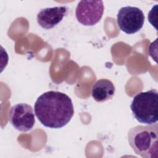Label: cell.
I'll use <instances>...</instances> for the list:
<instances>
[{"label":"cell","mask_w":158,"mask_h":158,"mask_svg":"<svg viewBox=\"0 0 158 158\" xmlns=\"http://www.w3.org/2000/svg\"><path fill=\"white\" fill-rule=\"evenodd\" d=\"M128 141L137 155L144 158H157L158 124L132 127L128 133Z\"/></svg>","instance_id":"cell-2"},{"label":"cell","mask_w":158,"mask_h":158,"mask_svg":"<svg viewBox=\"0 0 158 158\" xmlns=\"http://www.w3.org/2000/svg\"><path fill=\"white\" fill-rule=\"evenodd\" d=\"M115 91V86L110 80L100 79L93 85L91 95L96 101L104 102L112 99Z\"/></svg>","instance_id":"cell-8"},{"label":"cell","mask_w":158,"mask_h":158,"mask_svg":"<svg viewBox=\"0 0 158 158\" xmlns=\"http://www.w3.org/2000/svg\"><path fill=\"white\" fill-rule=\"evenodd\" d=\"M104 10L102 1H80L76 7L75 15L77 20L85 26L96 24L102 17Z\"/></svg>","instance_id":"cell-6"},{"label":"cell","mask_w":158,"mask_h":158,"mask_svg":"<svg viewBox=\"0 0 158 158\" xmlns=\"http://www.w3.org/2000/svg\"><path fill=\"white\" fill-rule=\"evenodd\" d=\"M34 108L35 115L41 123L51 128L65 126L74 114L70 98L57 91H49L40 95L35 103Z\"/></svg>","instance_id":"cell-1"},{"label":"cell","mask_w":158,"mask_h":158,"mask_svg":"<svg viewBox=\"0 0 158 158\" xmlns=\"http://www.w3.org/2000/svg\"><path fill=\"white\" fill-rule=\"evenodd\" d=\"M8 118L14 128L23 132L31 130L35 123L33 109L26 103H19L12 106L9 111Z\"/></svg>","instance_id":"cell-5"},{"label":"cell","mask_w":158,"mask_h":158,"mask_svg":"<svg viewBox=\"0 0 158 158\" xmlns=\"http://www.w3.org/2000/svg\"><path fill=\"white\" fill-rule=\"evenodd\" d=\"M144 19L143 12L137 7H122L117 15V22L120 29L127 34L138 31L143 27Z\"/></svg>","instance_id":"cell-4"},{"label":"cell","mask_w":158,"mask_h":158,"mask_svg":"<svg viewBox=\"0 0 158 158\" xmlns=\"http://www.w3.org/2000/svg\"><path fill=\"white\" fill-rule=\"evenodd\" d=\"M67 11L65 6L42 9L37 14V22L43 28H52L62 21Z\"/></svg>","instance_id":"cell-7"},{"label":"cell","mask_w":158,"mask_h":158,"mask_svg":"<svg viewBox=\"0 0 158 158\" xmlns=\"http://www.w3.org/2000/svg\"><path fill=\"white\" fill-rule=\"evenodd\" d=\"M157 105L158 92L153 89L136 94L131 101L130 109L139 122L152 125L158 120Z\"/></svg>","instance_id":"cell-3"}]
</instances>
